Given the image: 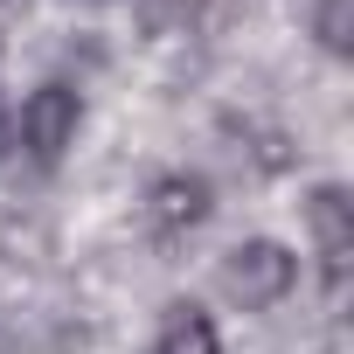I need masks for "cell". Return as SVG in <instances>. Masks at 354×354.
Masks as SVG:
<instances>
[{"instance_id": "8992f818", "label": "cell", "mask_w": 354, "mask_h": 354, "mask_svg": "<svg viewBox=\"0 0 354 354\" xmlns=\"http://www.w3.org/2000/svg\"><path fill=\"white\" fill-rule=\"evenodd\" d=\"M313 35H319V49H326V56H347V49H354V0H319Z\"/></svg>"}, {"instance_id": "277c9868", "label": "cell", "mask_w": 354, "mask_h": 354, "mask_svg": "<svg viewBox=\"0 0 354 354\" xmlns=\"http://www.w3.org/2000/svg\"><path fill=\"white\" fill-rule=\"evenodd\" d=\"M209 216V181L202 174H167V181L153 188V230H195Z\"/></svg>"}, {"instance_id": "7a4b0ae2", "label": "cell", "mask_w": 354, "mask_h": 354, "mask_svg": "<svg viewBox=\"0 0 354 354\" xmlns=\"http://www.w3.org/2000/svg\"><path fill=\"white\" fill-rule=\"evenodd\" d=\"M77 118H84L77 91H70V84H42V91H28V104H21V146H28L42 167H56L63 146L77 139Z\"/></svg>"}, {"instance_id": "3957f363", "label": "cell", "mask_w": 354, "mask_h": 354, "mask_svg": "<svg viewBox=\"0 0 354 354\" xmlns=\"http://www.w3.org/2000/svg\"><path fill=\"white\" fill-rule=\"evenodd\" d=\"M306 223H313V243H319V271H326V285L340 292L347 285V257H354V202H347V188H313V202H306Z\"/></svg>"}, {"instance_id": "52a82bcc", "label": "cell", "mask_w": 354, "mask_h": 354, "mask_svg": "<svg viewBox=\"0 0 354 354\" xmlns=\"http://www.w3.org/2000/svg\"><path fill=\"white\" fill-rule=\"evenodd\" d=\"M0 160H8V111H0Z\"/></svg>"}, {"instance_id": "5b68a950", "label": "cell", "mask_w": 354, "mask_h": 354, "mask_svg": "<svg viewBox=\"0 0 354 354\" xmlns=\"http://www.w3.org/2000/svg\"><path fill=\"white\" fill-rule=\"evenodd\" d=\"M146 354H216V326H209V313L174 306V313H167V326H160V340H153Z\"/></svg>"}, {"instance_id": "6da1fadb", "label": "cell", "mask_w": 354, "mask_h": 354, "mask_svg": "<svg viewBox=\"0 0 354 354\" xmlns=\"http://www.w3.org/2000/svg\"><path fill=\"white\" fill-rule=\"evenodd\" d=\"M292 285H299V257H292L285 243H271V236H250V243H236V250L223 257V292H230L236 306H250V313L278 306Z\"/></svg>"}]
</instances>
